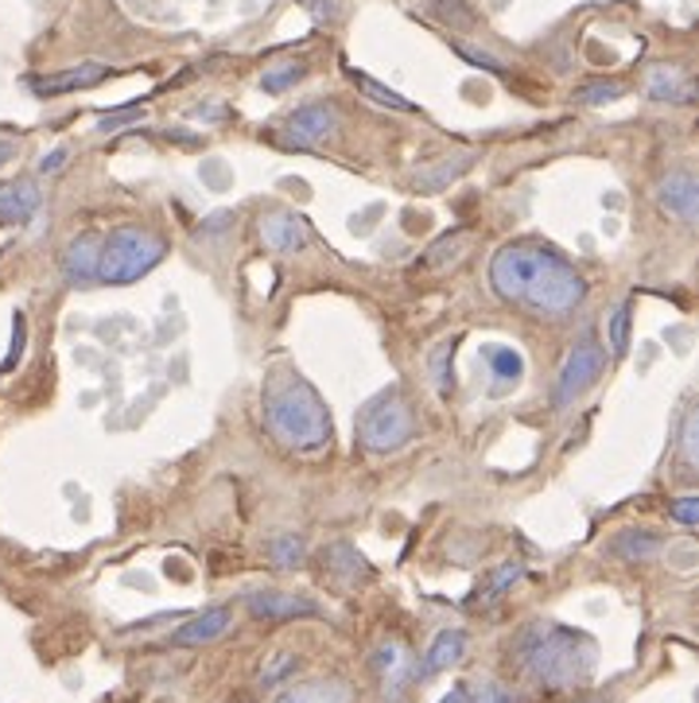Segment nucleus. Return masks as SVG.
I'll return each instance as SVG.
<instances>
[{"instance_id":"ea45409f","label":"nucleus","mask_w":699,"mask_h":703,"mask_svg":"<svg viewBox=\"0 0 699 703\" xmlns=\"http://www.w3.org/2000/svg\"><path fill=\"white\" fill-rule=\"evenodd\" d=\"M12 156H17V144H12V141H0V167L9 164Z\"/></svg>"},{"instance_id":"dca6fc26","label":"nucleus","mask_w":699,"mask_h":703,"mask_svg":"<svg viewBox=\"0 0 699 703\" xmlns=\"http://www.w3.org/2000/svg\"><path fill=\"white\" fill-rule=\"evenodd\" d=\"M645 86H649L653 102H668V105L691 102V82L680 66H653L649 79H645Z\"/></svg>"},{"instance_id":"6ab92c4d","label":"nucleus","mask_w":699,"mask_h":703,"mask_svg":"<svg viewBox=\"0 0 699 703\" xmlns=\"http://www.w3.org/2000/svg\"><path fill=\"white\" fill-rule=\"evenodd\" d=\"M277 703H349V684H342V680H311V684L284 692Z\"/></svg>"},{"instance_id":"72a5a7b5","label":"nucleus","mask_w":699,"mask_h":703,"mask_svg":"<svg viewBox=\"0 0 699 703\" xmlns=\"http://www.w3.org/2000/svg\"><path fill=\"white\" fill-rule=\"evenodd\" d=\"M680 451H684V458H688V463H696V455H699V447H696V412L684 420V443H680Z\"/></svg>"},{"instance_id":"b1692460","label":"nucleus","mask_w":699,"mask_h":703,"mask_svg":"<svg viewBox=\"0 0 699 703\" xmlns=\"http://www.w3.org/2000/svg\"><path fill=\"white\" fill-rule=\"evenodd\" d=\"M269 556L277 568H295V564L307 556V545H303V537H295V533H284V537H277L269 545Z\"/></svg>"},{"instance_id":"cd10ccee","label":"nucleus","mask_w":699,"mask_h":703,"mask_svg":"<svg viewBox=\"0 0 699 703\" xmlns=\"http://www.w3.org/2000/svg\"><path fill=\"white\" fill-rule=\"evenodd\" d=\"M629 347V308H618L611 319V350L614 354H626Z\"/></svg>"},{"instance_id":"6e6552de","label":"nucleus","mask_w":699,"mask_h":703,"mask_svg":"<svg viewBox=\"0 0 699 703\" xmlns=\"http://www.w3.org/2000/svg\"><path fill=\"white\" fill-rule=\"evenodd\" d=\"M657 206L668 214V218H680V221H696L699 214V183L691 172H672L668 179H660L657 187Z\"/></svg>"},{"instance_id":"473e14b6","label":"nucleus","mask_w":699,"mask_h":703,"mask_svg":"<svg viewBox=\"0 0 699 703\" xmlns=\"http://www.w3.org/2000/svg\"><path fill=\"white\" fill-rule=\"evenodd\" d=\"M136 117H144V105H128V110L109 113V117H102V133H109V128L125 125V121H136Z\"/></svg>"},{"instance_id":"4468645a","label":"nucleus","mask_w":699,"mask_h":703,"mask_svg":"<svg viewBox=\"0 0 699 703\" xmlns=\"http://www.w3.org/2000/svg\"><path fill=\"white\" fill-rule=\"evenodd\" d=\"M233 614L226 607H210L202 610L199 618H191L187 626H179V630L171 633L175 645H210V641H218L226 630H230Z\"/></svg>"},{"instance_id":"58836bf2","label":"nucleus","mask_w":699,"mask_h":703,"mask_svg":"<svg viewBox=\"0 0 699 703\" xmlns=\"http://www.w3.org/2000/svg\"><path fill=\"white\" fill-rule=\"evenodd\" d=\"M439 703H474V695H470L467 688L459 684V688H451V692H447V695H444V700H439Z\"/></svg>"},{"instance_id":"bb28decb","label":"nucleus","mask_w":699,"mask_h":703,"mask_svg":"<svg viewBox=\"0 0 699 703\" xmlns=\"http://www.w3.org/2000/svg\"><path fill=\"white\" fill-rule=\"evenodd\" d=\"M622 94H626L622 82H591V86H583L580 94H575V102L580 105H606V102H618Z\"/></svg>"},{"instance_id":"423d86ee","label":"nucleus","mask_w":699,"mask_h":703,"mask_svg":"<svg viewBox=\"0 0 699 703\" xmlns=\"http://www.w3.org/2000/svg\"><path fill=\"white\" fill-rule=\"evenodd\" d=\"M603 358H606L603 347H598L591 334H583V339L572 347V354H567L564 370H560L556 389H552V401H556L560 409H567V404L580 401V396L595 385L598 373H603Z\"/></svg>"},{"instance_id":"f257e3e1","label":"nucleus","mask_w":699,"mask_h":703,"mask_svg":"<svg viewBox=\"0 0 699 703\" xmlns=\"http://www.w3.org/2000/svg\"><path fill=\"white\" fill-rule=\"evenodd\" d=\"M490 285L498 300L533 316H567L587 300V280L564 254L533 238L509 241L493 254Z\"/></svg>"},{"instance_id":"1a4fd4ad","label":"nucleus","mask_w":699,"mask_h":703,"mask_svg":"<svg viewBox=\"0 0 699 703\" xmlns=\"http://www.w3.org/2000/svg\"><path fill=\"white\" fill-rule=\"evenodd\" d=\"M97 257H102V238L97 234H82L66 246L63 254V280L71 288H86L97 280Z\"/></svg>"},{"instance_id":"f704fd0d","label":"nucleus","mask_w":699,"mask_h":703,"mask_svg":"<svg viewBox=\"0 0 699 703\" xmlns=\"http://www.w3.org/2000/svg\"><path fill=\"white\" fill-rule=\"evenodd\" d=\"M71 159V152L66 148H55V152H48V156L40 159V172L43 175H55V172H63V164Z\"/></svg>"},{"instance_id":"a878e982","label":"nucleus","mask_w":699,"mask_h":703,"mask_svg":"<svg viewBox=\"0 0 699 703\" xmlns=\"http://www.w3.org/2000/svg\"><path fill=\"white\" fill-rule=\"evenodd\" d=\"M490 370L498 373V381H501L498 389H509L521 381L524 365H521V358H517V350H490Z\"/></svg>"},{"instance_id":"e433bc0d","label":"nucleus","mask_w":699,"mask_h":703,"mask_svg":"<svg viewBox=\"0 0 699 703\" xmlns=\"http://www.w3.org/2000/svg\"><path fill=\"white\" fill-rule=\"evenodd\" d=\"M20 347H24V319H17V339H12V358L4 362V370H12V365L20 362Z\"/></svg>"},{"instance_id":"7c9ffc66","label":"nucleus","mask_w":699,"mask_h":703,"mask_svg":"<svg viewBox=\"0 0 699 703\" xmlns=\"http://www.w3.org/2000/svg\"><path fill=\"white\" fill-rule=\"evenodd\" d=\"M292 669H295V657H292V653H280L277 661H272L269 669L261 672V684H264V688H272V684H277V680H284Z\"/></svg>"},{"instance_id":"ddd939ff","label":"nucleus","mask_w":699,"mask_h":703,"mask_svg":"<svg viewBox=\"0 0 699 703\" xmlns=\"http://www.w3.org/2000/svg\"><path fill=\"white\" fill-rule=\"evenodd\" d=\"M43 195L32 179H17L0 190V226H24L32 221V214L40 210Z\"/></svg>"},{"instance_id":"f8f14e48","label":"nucleus","mask_w":699,"mask_h":703,"mask_svg":"<svg viewBox=\"0 0 699 703\" xmlns=\"http://www.w3.org/2000/svg\"><path fill=\"white\" fill-rule=\"evenodd\" d=\"M109 74L113 71L102 63H82V66H71V71L48 74V79H32L28 86H32L40 97H55V94H71V90H90V86H97V82L109 79Z\"/></svg>"},{"instance_id":"2eb2a0df","label":"nucleus","mask_w":699,"mask_h":703,"mask_svg":"<svg viewBox=\"0 0 699 703\" xmlns=\"http://www.w3.org/2000/svg\"><path fill=\"white\" fill-rule=\"evenodd\" d=\"M470 164H474V152H455V156L436 159V164L420 167V175H416V190H424V195H439V190H447L455 179H462V175L470 172Z\"/></svg>"},{"instance_id":"2f4dec72","label":"nucleus","mask_w":699,"mask_h":703,"mask_svg":"<svg viewBox=\"0 0 699 703\" xmlns=\"http://www.w3.org/2000/svg\"><path fill=\"white\" fill-rule=\"evenodd\" d=\"M668 517L680 525H696L699 521V502L696 498H676L672 506H668Z\"/></svg>"},{"instance_id":"a211bd4d","label":"nucleus","mask_w":699,"mask_h":703,"mask_svg":"<svg viewBox=\"0 0 699 703\" xmlns=\"http://www.w3.org/2000/svg\"><path fill=\"white\" fill-rule=\"evenodd\" d=\"M323 568L331 571V576H338L342 583H358V579L369 576L366 560L358 556V548L346 545V540H338V545H331L323 552Z\"/></svg>"},{"instance_id":"7ed1b4c3","label":"nucleus","mask_w":699,"mask_h":703,"mask_svg":"<svg viewBox=\"0 0 699 703\" xmlns=\"http://www.w3.org/2000/svg\"><path fill=\"white\" fill-rule=\"evenodd\" d=\"M513 657L536 684L552 688V692H567V688H580L591 680L598 649L580 630H564L556 622H533L521 630Z\"/></svg>"},{"instance_id":"412c9836","label":"nucleus","mask_w":699,"mask_h":703,"mask_svg":"<svg viewBox=\"0 0 699 703\" xmlns=\"http://www.w3.org/2000/svg\"><path fill=\"white\" fill-rule=\"evenodd\" d=\"M374 669L385 676V692H400V684H405L408 676V657L400 645H382L374 653Z\"/></svg>"},{"instance_id":"c756f323","label":"nucleus","mask_w":699,"mask_h":703,"mask_svg":"<svg viewBox=\"0 0 699 703\" xmlns=\"http://www.w3.org/2000/svg\"><path fill=\"white\" fill-rule=\"evenodd\" d=\"M455 51H459L467 63H474V66H486V71H493V74H505V63H498L493 55H486V51H474V48H467V43H455Z\"/></svg>"},{"instance_id":"393cba45","label":"nucleus","mask_w":699,"mask_h":703,"mask_svg":"<svg viewBox=\"0 0 699 703\" xmlns=\"http://www.w3.org/2000/svg\"><path fill=\"white\" fill-rule=\"evenodd\" d=\"M303 74H307V66L303 63H284V66H277V71L261 74V90H269V94H284V90H292Z\"/></svg>"},{"instance_id":"c9c22d12","label":"nucleus","mask_w":699,"mask_h":703,"mask_svg":"<svg viewBox=\"0 0 699 703\" xmlns=\"http://www.w3.org/2000/svg\"><path fill=\"white\" fill-rule=\"evenodd\" d=\"M447 254H459V241H451V238H444V241H439V246L436 249H431V254H428V265H444V257Z\"/></svg>"},{"instance_id":"9d476101","label":"nucleus","mask_w":699,"mask_h":703,"mask_svg":"<svg viewBox=\"0 0 699 703\" xmlns=\"http://www.w3.org/2000/svg\"><path fill=\"white\" fill-rule=\"evenodd\" d=\"M261 241L277 254H295L307 246V221L295 218L292 210H272L261 218Z\"/></svg>"},{"instance_id":"9b49d317","label":"nucleus","mask_w":699,"mask_h":703,"mask_svg":"<svg viewBox=\"0 0 699 703\" xmlns=\"http://www.w3.org/2000/svg\"><path fill=\"white\" fill-rule=\"evenodd\" d=\"M246 607L253 618H264V622H280V618H303V614H319V607L311 599H300V595H284V591H249Z\"/></svg>"},{"instance_id":"f03ea898","label":"nucleus","mask_w":699,"mask_h":703,"mask_svg":"<svg viewBox=\"0 0 699 703\" xmlns=\"http://www.w3.org/2000/svg\"><path fill=\"white\" fill-rule=\"evenodd\" d=\"M264 432L288 451H323L331 443V412L295 370H272L261 393Z\"/></svg>"},{"instance_id":"aec40b11","label":"nucleus","mask_w":699,"mask_h":703,"mask_svg":"<svg viewBox=\"0 0 699 703\" xmlns=\"http://www.w3.org/2000/svg\"><path fill=\"white\" fill-rule=\"evenodd\" d=\"M614 552L622 556V560L637 564V560H649V556L660 552V537L649 529H626L614 537Z\"/></svg>"},{"instance_id":"4be33fe9","label":"nucleus","mask_w":699,"mask_h":703,"mask_svg":"<svg viewBox=\"0 0 699 703\" xmlns=\"http://www.w3.org/2000/svg\"><path fill=\"white\" fill-rule=\"evenodd\" d=\"M349 82L362 90L366 97H374V102H382L385 110H400V113H408V110H416L413 102H405L400 94H393V90H385L382 82H374L369 74H362V71H349Z\"/></svg>"},{"instance_id":"20e7f679","label":"nucleus","mask_w":699,"mask_h":703,"mask_svg":"<svg viewBox=\"0 0 699 703\" xmlns=\"http://www.w3.org/2000/svg\"><path fill=\"white\" fill-rule=\"evenodd\" d=\"M167 254V241L144 226H121L109 238H102V257H97V280L102 285H136L148 277Z\"/></svg>"},{"instance_id":"c85d7f7f","label":"nucleus","mask_w":699,"mask_h":703,"mask_svg":"<svg viewBox=\"0 0 699 703\" xmlns=\"http://www.w3.org/2000/svg\"><path fill=\"white\" fill-rule=\"evenodd\" d=\"M436 12H439V20H447V24H455V28H470V20H474L462 0H436Z\"/></svg>"},{"instance_id":"0eeeda50","label":"nucleus","mask_w":699,"mask_h":703,"mask_svg":"<svg viewBox=\"0 0 699 703\" xmlns=\"http://www.w3.org/2000/svg\"><path fill=\"white\" fill-rule=\"evenodd\" d=\"M338 133V110L326 102H311L288 117V136L295 148H319Z\"/></svg>"},{"instance_id":"4c0bfd02","label":"nucleus","mask_w":699,"mask_h":703,"mask_svg":"<svg viewBox=\"0 0 699 703\" xmlns=\"http://www.w3.org/2000/svg\"><path fill=\"white\" fill-rule=\"evenodd\" d=\"M303 4H311L319 20H334V4H331V0H303Z\"/></svg>"},{"instance_id":"5701e85b","label":"nucleus","mask_w":699,"mask_h":703,"mask_svg":"<svg viewBox=\"0 0 699 703\" xmlns=\"http://www.w3.org/2000/svg\"><path fill=\"white\" fill-rule=\"evenodd\" d=\"M521 576H524V568H521V564H517V560L501 564V568L490 576V583H486L482 591H478V602H482V607H490V602H493V599H501V595H505L509 587H513Z\"/></svg>"},{"instance_id":"39448f33","label":"nucleus","mask_w":699,"mask_h":703,"mask_svg":"<svg viewBox=\"0 0 699 703\" xmlns=\"http://www.w3.org/2000/svg\"><path fill=\"white\" fill-rule=\"evenodd\" d=\"M416 435V416L408 396L400 393V385L382 389L377 396H369L366 409L358 412V443L369 455H389L400 451Z\"/></svg>"},{"instance_id":"f3484780","label":"nucleus","mask_w":699,"mask_h":703,"mask_svg":"<svg viewBox=\"0 0 699 703\" xmlns=\"http://www.w3.org/2000/svg\"><path fill=\"white\" fill-rule=\"evenodd\" d=\"M462 649H467V633H462V630H444L436 638V645L428 649V661H424V669H416L413 676L428 680V676H436V672L451 669V664H459Z\"/></svg>"}]
</instances>
